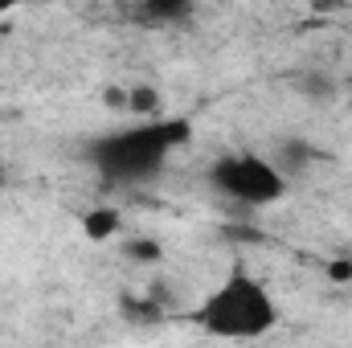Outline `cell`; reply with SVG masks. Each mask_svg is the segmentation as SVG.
I'll return each mask as SVG.
<instances>
[{"instance_id":"1","label":"cell","mask_w":352,"mask_h":348,"mask_svg":"<svg viewBox=\"0 0 352 348\" xmlns=\"http://www.w3.org/2000/svg\"><path fill=\"white\" fill-rule=\"evenodd\" d=\"M188 140H192L188 119H144L135 127H119V131L90 140L87 160L107 184L135 188V184H148L164 173V160L173 156V148L188 144Z\"/></svg>"},{"instance_id":"2","label":"cell","mask_w":352,"mask_h":348,"mask_svg":"<svg viewBox=\"0 0 352 348\" xmlns=\"http://www.w3.org/2000/svg\"><path fill=\"white\" fill-rule=\"evenodd\" d=\"M205 336L213 340H263L278 324L274 295L266 291L263 279L234 270L226 283H217L188 316Z\"/></svg>"},{"instance_id":"3","label":"cell","mask_w":352,"mask_h":348,"mask_svg":"<svg viewBox=\"0 0 352 348\" xmlns=\"http://www.w3.org/2000/svg\"><path fill=\"white\" fill-rule=\"evenodd\" d=\"M209 184L238 201V205H250V209H263V205H278L287 197V176L278 173L266 156H254V152H234V156H221L213 160L209 168Z\"/></svg>"},{"instance_id":"4","label":"cell","mask_w":352,"mask_h":348,"mask_svg":"<svg viewBox=\"0 0 352 348\" xmlns=\"http://www.w3.org/2000/svg\"><path fill=\"white\" fill-rule=\"evenodd\" d=\"M119 316L127 320V324H135V328H156V324H164V307L152 299V295H135V291H123L119 295Z\"/></svg>"},{"instance_id":"5","label":"cell","mask_w":352,"mask_h":348,"mask_svg":"<svg viewBox=\"0 0 352 348\" xmlns=\"http://www.w3.org/2000/svg\"><path fill=\"white\" fill-rule=\"evenodd\" d=\"M311 160H320V152H316V148H311L307 140H283V144L274 148V160H270V164H274L278 173L291 180L295 173L311 168Z\"/></svg>"},{"instance_id":"6","label":"cell","mask_w":352,"mask_h":348,"mask_svg":"<svg viewBox=\"0 0 352 348\" xmlns=\"http://www.w3.org/2000/svg\"><path fill=\"white\" fill-rule=\"evenodd\" d=\"M135 17L148 21V25H176L184 17H192V4L188 0H148V4L135 8Z\"/></svg>"},{"instance_id":"7","label":"cell","mask_w":352,"mask_h":348,"mask_svg":"<svg viewBox=\"0 0 352 348\" xmlns=\"http://www.w3.org/2000/svg\"><path fill=\"white\" fill-rule=\"evenodd\" d=\"M82 230H87L90 242H107V238H115L123 230V217H119V209L98 205V209H87L82 213Z\"/></svg>"},{"instance_id":"8","label":"cell","mask_w":352,"mask_h":348,"mask_svg":"<svg viewBox=\"0 0 352 348\" xmlns=\"http://www.w3.org/2000/svg\"><path fill=\"white\" fill-rule=\"evenodd\" d=\"M119 250H123V259H131V262H160V254H164L156 238H127Z\"/></svg>"},{"instance_id":"9","label":"cell","mask_w":352,"mask_h":348,"mask_svg":"<svg viewBox=\"0 0 352 348\" xmlns=\"http://www.w3.org/2000/svg\"><path fill=\"white\" fill-rule=\"evenodd\" d=\"M127 107L135 111V115H156V107H160V94L152 87H135V90H127Z\"/></svg>"},{"instance_id":"10","label":"cell","mask_w":352,"mask_h":348,"mask_svg":"<svg viewBox=\"0 0 352 348\" xmlns=\"http://www.w3.org/2000/svg\"><path fill=\"white\" fill-rule=\"evenodd\" d=\"M299 87L307 90V94H316V98H328V94H332V83H328V78H303Z\"/></svg>"},{"instance_id":"11","label":"cell","mask_w":352,"mask_h":348,"mask_svg":"<svg viewBox=\"0 0 352 348\" xmlns=\"http://www.w3.org/2000/svg\"><path fill=\"white\" fill-rule=\"evenodd\" d=\"M352 274V262H336V266H332V279H349Z\"/></svg>"},{"instance_id":"12","label":"cell","mask_w":352,"mask_h":348,"mask_svg":"<svg viewBox=\"0 0 352 348\" xmlns=\"http://www.w3.org/2000/svg\"><path fill=\"white\" fill-rule=\"evenodd\" d=\"M4 180H8V168H4V160H0V184H4Z\"/></svg>"}]
</instances>
